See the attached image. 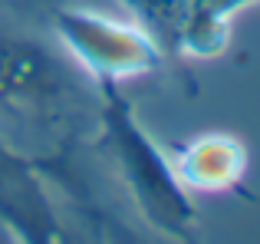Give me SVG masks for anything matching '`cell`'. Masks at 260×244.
Returning <instances> with one entry per match:
<instances>
[{
	"mask_svg": "<svg viewBox=\"0 0 260 244\" xmlns=\"http://www.w3.org/2000/svg\"><path fill=\"white\" fill-rule=\"evenodd\" d=\"M73 89V73L40 43L0 30V106L46 109Z\"/></svg>",
	"mask_w": 260,
	"mask_h": 244,
	"instance_id": "6da1fadb",
	"label": "cell"
},
{
	"mask_svg": "<svg viewBox=\"0 0 260 244\" xmlns=\"http://www.w3.org/2000/svg\"><path fill=\"white\" fill-rule=\"evenodd\" d=\"M109 129L115 135V148H119V159L125 165V172H132V185L139 192V198L148 205V211L161 221L165 228H178L181 231L191 221V208L184 201V195L175 188L172 175L165 172V165L158 162V155L148 148L145 135L132 126V116L125 112V106L119 99H112V109H109Z\"/></svg>",
	"mask_w": 260,
	"mask_h": 244,
	"instance_id": "7a4b0ae2",
	"label": "cell"
},
{
	"mask_svg": "<svg viewBox=\"0 0 260 244\" xmlns=\"http://www.w3.org/2000/svg\"><path fill=\"white\" fill-rule=\"evenodd\" d=\"M168 50H208L228 13L250 0H122Z\"/></svg>",
	"mask_w": 260,
	"mask_h": 244,
	"instance_id": "3957f363",
	"label": "cell"
},
{
	"mask_svg": "<svg viewBox=\"0 0 260 244\" xmlns=\"http://www.w3.org/2000/svg\"><path fill=\"white\" fill-rule=\"evenodd\" d=\"M0 221L10 238H20L23 244H59L63 238L40 181L33 178L26 162L13 155L4 142H0Z\"/></svg>",
	"mask_w": 260,
	"mask_h": 244,
	"instance_id": "277c9868",
	"label": "cell"
},
{
	"mask_svg": "<svg viewBox=\"0 0 260 244\" xmlns=\"http://www.w3.org/2000/svg\"><path fill=\"white\" fill-rule=\"evenodd\" d=\"M109 241L112 244H148L145 238H139L135 231H128V228L119 225V221H109Z\"/></svg>",
	"mask_w": 260,
	"mask_h": 244,
	"instance_id": "5b68a950",
	"label": "cell"
},
{
	"mask_svg": "<svg viewBox=\"0 0 260 244\" xmlns=\"http://www.w3.org/2000/svg\"><path fill=\"white\" fill-rule=\"evenodd\" d=\"M0 244H13V238H10V231L4 228V221H0Z\"/></svg>",
	"mask_w": 260,
	"mask_h": 244,
	"instance_id": "8992f818",
	"label": "cell"
},
{
	"mask_svg": "<svg viewBox=\"0 0 260 244\" xmlns=\"http://www.w3.org/2000/svg\"><path fill=\"white\" fill-rule=\"evenodd\" d=\"M59 244H73V241H66V238H59Z\"/></svg>",
	"mask_w": 260,
	"mask_h": 244,
	"instance_id": "52a82bcc",
	"label": "cell"
}]
</instances>
